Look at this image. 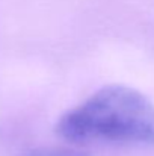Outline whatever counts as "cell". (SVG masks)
<instances>
[{
  "instance_id": "obj_1",
  "label": "cell",
  "mask_w": 154,
  "mask_h": 156,
  "mask_svg": "<svg viewBox=\"0 0 154 156\" xmlns=\"http://www.w3.org/2000/svg\"><path fill=\"white\" fill-rule=\"evenodd\" d=\"M56 133L70 143H154V105L139 91L107 85L65 112Z\"/></svg>"
},
{
  "instance_id": "obj_2",
  "label": "cell",
  "mask_w": 154,
  "mask_h": 156,
  "mask_svg": "<svg viewBox=\"0 0 154 156\" xmlns=\"http://www.w3.org/2000/svg\"><path fill=\"white\" fill-rule=\"evenodd\" d=\"M21 156H89L80 150L70 149V147H57V146H43L33 147L24 152Z\"/></svg>"
}]
</instances>
